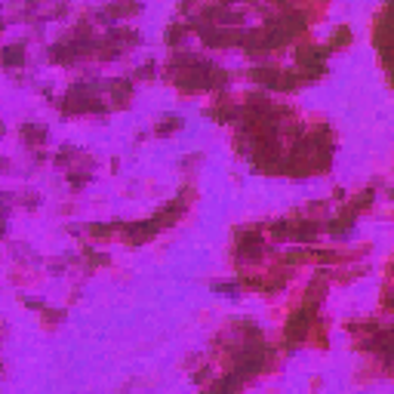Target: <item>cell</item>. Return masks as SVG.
<instances>
[{
  "label": "cell",
  "mask_w": 394,
  "mask_h": 394,
  "mask_svg": "<svg viewBox=\"0 0 394 394\" xmlns=\"http://www.w3.org/2000/svg\"><path fill=\"white\" fill-rule=\"evenodd\" d=\"M348 40H351V31H348V28H339V31L333 34V43H330V46H345Z\"/></svg>",
  "instance_id": "7a4b0ae2"
},
{
  "label": "cell",
  "mask_w": 394,
  "mask_h": 394,
  "mask_svg": "<svg viewBox=\"0 0 394 394\" xmlns=\"http://www.w3.org/2000/svg\"><path fill=\"white\" fill-rule=\"evenodd\" d=\"M182 37H185L182 28H169V31H167V40H169V43H182Z\"/></svg>",
  "instance_id": "277c9868"
},
{
  "label": "cell",
  "mask_w": 394,
  "mask_h": 394,
  "mask_svg": "<svg viewBox=\"0 0 394 394\" xmlns=\"http://www.w3.org/2000/svg\"><path fill=\"white\" fill-rule=\"evenodd\" d=\"M3 65H6V68L25 65V50H22V46H9V50L3 53Z\"/></svg>",
  "instance_id": "6da1fadb"
},
{
  "label": "cell",
  "mask_w": 394,
  "mask_h": 394,
  "mask_svg": "<svg viewBox=\"0 0 394 394\" xmlns=\"http://www.w3.org/2000/svg\"><path fill=\"white\" fill-rule=\"evenodd\" d=\"M213 289H219V293H228V296H237V293H240L237 283H213Z\"/></svg>",
  "instance_id": "3957f363"
}]
</instances>
